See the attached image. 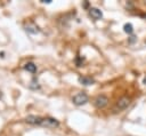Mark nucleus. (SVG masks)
I'll return each mask as SVG.
<instances>
[{
	"mask_svg": "<svg viewBox=\"0 0 146 136\" xmlns=\"http://www.w3.org/2000/svg\"><path fill=\"white\" fill-rule=\"evenodd\" d=\"M130 98L129 97H121L117 102H116V104L114 105V107H113V111L114 112H120V111H122V110H125L129 105H130Z\"/></svg>",
	"mask_w": 146,
	"mask_h": 136,
	"instance_id": "nucleus-1",
	"label": "nucleus"
},
{
	"mask_svg": "<svg viewBox=\"0 0 146 136\" xmlns=\"http://www.w3.org/2000/svg\"><path fill=\"white\" fill-rule=\"evenodd\" d=\"M72 102L76 106H81V105H84V104H87L89 102V97H88V95L86 93H79L75 96H73Z\"/></svg>",
	"mask_w": 146,
	"mask_h": 136,
	"instance_id": "nucleus-2",
	"label": "nucleus"
},
{
	"mask_svg": "<svg viewBox=\"0 0 146 136\" xmlns=\"http://www.w3.org/2000/svg\"><path fill=\"white\" fill-rule=\"evenodd\" d=\"M108 104V98L105 95H98L95 99H94V105L97 109H103Z\"/></svg>",
	"mask_w": 146,
	"mask_h": 136,
	"instance_id": "nucleus-3",
	"label": "nucleus"
},
{
	"mask_svg": "<svg viewBox=\"0 0 146 136\" xmlns=\"http://www.w3.org/2000/svg\"><path fill=\"white\" fill-rule=\"evenodd\" d=\"M41 126H43L46 128H57L59 126V122L55 118H43Z\"/></svg>",
	"mask_w": 146,
	"mask_h": 136,
	"instance_id": "nucleus-4",
	"label": "nucleus"
},
{
	"mask_svg": "<svg viewBox=\"0 0 146 136\" xmlns=\"http://www.w3.org/2000/svg\"><path fill=\"white\" fill-rule=\"evenodd\" d=\"M42 120H43V118H41L39 115H33V114L27 115L25 118V121L27 123H30V125H41L42 123Z\"/></svg>",
	"mask_w": 146,
	"mask_h": 136,
	"instance_id": "nucleus-5",
	"label": "nucleus"
},
{
	"mask_svg": "<svg viewBox=\"0 0 146 136\" xmlns=\"http://www.w3.org/2000/svg\"><path fill=\"white\" fill-rule=\"evenodd\" d=\"M89 15H90V17L91 18H94V19H100L102 17H103V13H102V10L100 9H98V8H96V7H91L90 9H89Z\"/></svg>",
	"mask_w": 146,
	"mask_h": 136,
	"instance_id": "nucleus-6",
	"label": "nucleus"
},
{
	"mask_svg": "<svg viewBox=\"0 0 146 136\" xmlns=\"http://www.w3.org/2000/svg\"><path fill=\"white\" fill-rule=\"evenodd\" d=\"M25 31H26L27 33H31V34H36V33L40 32L39 27H38L33 22H29V23L25 25Z\"/></svg>",
	"mask_w": 146,
	"mask_h": 136,
	"instance_id": "nucleus-7",
	"label": "nucleus"
},
{
	"mask_svg": "<svg viewBox=\"0 0 146 136\" xmlns=\"http://www.w3.org/2000/svg\"><path fill=\"white\" fill-rule=\"evenodd\" d=\"M79 82L81 83V85H83V86H90V85H94V82H95V79L94 78H91V77H86V75H83V77H79Z\"/></svg>",
	"mask_w": 146,
	"mask_h": 136,
	"instance_id": "nucleus-8",
	"label": "nucleus"
},
{
	"mask_svg": "<svg viewBox=\"0 0 146 136\" xmlns=\"http://www.w3.org/2000/svg\"><path fill=\"white\" fill-rule=\"evenodd\" d=\"M24 70L30 72V73H35L36 72V65L34 63H32V62H29V63H26L24 65Z\"/></svg>",
	"mask_w": 146,
	"mask_h": 136,
	"instance_id": "nucleus-9",
	"label": "nucleus"
},
{
	"mask_svg": "<svg viewBox=\"0 0 146 136\" xmlns=\"http://www.w3.org/2000/svg\"><path fill=\"white\" fill-rule=\"evenodd\" d=\"M123 31H124L125 33H128V34H131V33L133 32V26H132V24H130V23L124 24V26H123Z\"/></svg>",
	"mask_w": 146,
	"mask_h": 136,
	"instance_id": "nucleus-10",
	"label": "nucleus"
},
{
	"mask_svg": "<svg viewBox=\"0 0 146 136\" xmlns=\"http://www.w3.org/2000/svg\"><path fill=\"white\" fill-rule=\"evenodd\" d=\"M30 88H32V89H39V88H40V86H39V83H38V80H36L35 78L31 81V83H30Z\"/></svg>",
	"mask_w": 146,
	"mask_h": 136,
	"instance_id": "nucleus-11",
	"label": "nucleus"
},
{
	"mask_svg": "<svg viewBox=\"0 0 146 136\" xmlns=\"http://www.w3.org/2000/svg\"><path fill=\"white\" fill-rule=\"evenodd\" d=\"M83 59H84V58H81V57H76V58H75V63H76V66H82Z\"/></svg>",
	"mask_w": 146,
	"mask_h": 136,
	"instance_id": "nucleus-12",
	"label": "nucleus"
},
{
	"mask_svg": "<svg viewBox=\"0 0 146 136\" xmlns=\"http://www.w3.org/2000/svg\"><path fill=\"white\" fill-rule=\"evenodd\" d=\"M136 40H137V37L132 35V37H130V39H129V43H133Z\"/></svg>",
	"mask_w": 146,
	"mask_h": 136,
	"instance_id": "nucleus-13",
	"label": "nucleus"
},
{
	"mask_svg": "<svg viewBox=\"0 0 146 136\" xmlns=\"http://www.w3.org/2000/svg\"><path fill=\"white\" fill-rule=\"evenodd\" d=\"M41 2H43V3H50L51 0H41Z\"/></svg>",
	"mask_w": 146,
	"mask_h": 136,
	"instance_id": "nucleus-14",
	"label": "nucleus"
},
{
	"mask_svg": "<svg viewBox=\"0 0 146 136\" xmlns=\"http://www.w3.org/2000/svg\"><path fill=\"white\" fill-rule=\"evenodd\" d=\"M83 7H88V2H87V1L84 2V5H83Z\"/></svg>",
	"mask_w": 146,
	"mask_h": 136,
	"instance_id": "nucleus-15",
	"label": "nucleus"
},
{
	"mask_svg": "<svg viewBox=\"0 0 146 136\" xmlns=\"http://www.w3.org/2000/svg\"><path fill=\"white\" fill-rule=\"evenodd\" d=\"M143 82H144V85H146V77L144 78V80H143Z\"/></svg>",
	"mask_w": 146,
	"mask_h": 136,
	"instance_id": "nucleus-16",
	"label": "nucleus"
},
{
	"mask_svg": "<svg viewBox=\"0 0 146 136\" xmlns=\"http://www.w3.org/2000/svg\"><path fill=\"white\" fill-rule=\"evenodd\" d=\"M1 97H2V93L0 91V98H1Z\"/></svg>",
	"mask_w": 146,
	"mask_h": 136,
	"instance_id": "nucleus-17",
	"label": "nucleus"
}]
</instances>
